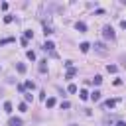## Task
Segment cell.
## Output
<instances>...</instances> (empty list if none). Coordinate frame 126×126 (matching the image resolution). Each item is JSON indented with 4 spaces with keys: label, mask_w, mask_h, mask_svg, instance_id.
<instances>
[{
    "label": "cell",
    "mask_w": 126,
    "mask_h": 126,
    "mask_svg": "<svg viewBox=\"0 0 126 126\" xmlns=\"http://www.w3.org/2000/svg\"><path fill=\"white\" fill-rule=\"evenodd\" d=\"M102 35H104L106 39H114V37H116V33H114V30H112L110 26H104V28H102Z\"/></svg>",
    "instance_id": "6da1fadb"
},
{
    "label": "cell",
    "mask_w": 126,
    "mask_h": 126,
    "mask_svg": "<svg viewBox=\"0 0 126 126\" xmlns=\"http://www.w3.org/2000/svg\"><path fill=\"white\" fill-rule=\"evenodd\" d=\"M43 49L53 53V49H55V43H53V41H45V43H43Z\"/></svg>",
    "instance_id": "7a4b0ae2"
},
{
    "label": "cell",
    "mask_w": 126,
    "mask_h": 126,
    "mask_svg": "<svg viewBox=\"0 0 126 126\" xmlns=\"http://www.w3.org/2000/svg\"><path fill=\"white\" fill-rule=\"evenodd\" d=\"M8 126H22V120H20V118H14V116H12V118L8 120Z\"/></svg>",
    "instance_id": "3957f363"
},
{
    "label": "cell",
    "mask_w": 126,
    "mask_h": 126,
    "mask_svg": "<svg viewBox=\"0 0 126 126\" xmlns=\"http://www.w3.org/2000/svg\"><path fill=\"white\" fill-rule=\"evenodd\" d=\"M75 28H77L81 33H85V32H87V24H85V22H77V26H75Z\"/></svg>",
    "instance_id": "277c9868"
},
{
    "label": "cell",
    "mask_w": 126,
    "mask_h": 126,
    "mask_svg": "<svg viewBox=\"0 0 126 126\" xmlns=\"http://www.w3.org/2000/svg\"><path fill=\"white\" fill-rule=\"evenodd\" d=\"M94 49H96L98 53H106V47H104V43H100V41L94 43Z\"/></svg>",
    "instance_id": "5b68a950"
},
{
    "label": "cell",
    "mask_w": 126,
    "mask_h": 126,
    "mask_svg": "<svg viewBox=\"0 0 126 126\" xmlns=\"http://www.w3.org/2000/svg\"><path fill=\"white\" fill-rule=\"evenodd\" d=\"M89 96H91V100H94V102H96V100H100V91H93Z\"/></svg>",
    "instance_id": "8992f818"
},
{
    "label": "cell",
    "mask_w": 126,
    "mask_h": 126,
    "mask_svg": "<svg viewBox=\"0 0 126 126\" xmlns=\"http://www.w3.org/2000/svg\"><path fill=\"white\" fill-rule=\"evenodd\" d=\"M75 73H77V69H75V67L67 69V75H65V79H73V77H75Z\"/></svg>",
    "instance_id": "52a82bcc"
},
{
    "label": "cell",
    "mask_w": 126,
    "mask_h": 126,
    "mask_svg": "<svg viewBox=\"0 0 126 126\" xmlns=\"http://www.w3.org/2000/svg\"><path fill=\"white\" fill-rule=\"evenodd\" d=\"M116 104H118V100H116V98H110V100H106V102H104V106H106V108H112V106H116Z\"/></svg>",
    "instance_id": "ba28073f"
},
{
    "label": "cell",
    "mask_w": 126,
    "mask_h": 126,
    "mask_svg": "<svg viewBox=\"0 0 126 126\" xmlns=\"http://www.w3.org/2000/svg\"><path fill=\"white\" fill-rule=\"evenodd\" d=\"M79 47H81V51H83V53H87V51L91 49V43H87V41H83V43H81Z\"/></svg>",
    "instance_id": "9c48e42d"
},
{
    "label": "cell",
    "mask_w": 126,
    "mask_h": 126,
    "mask_svg": "<svg viewBox=\"0 0 126 126\" xmlns=\"http://www.w3.org/2000/svg\"><path fill=\"white\" fill-rule=\"evenodd\" d=\"M47 61H39V73H47Z\"/></svg>",
    "instance_id": "30bf717a"
},
{
    "label": "cell",
    "mask_w": 126,
    "mask_h": 126,
    "mask_svg": "<svg viewBox=\"0 0 126 126\" xmlns=\"http://www.w3.org/2000/svg\"><path fill=\"white\" fill-rule=\"evenodd\" d=\"M45 106H47V108H53V106H55V98H53V96L47 98V100H45Z\"/></svg>",
    "instance_id": "8fae6325"
},
{
    "label": "cell",
    "mask_w": 126,
    "mask_h": 126,
    "mask_svg": "<svg viewBox=\"0 0 126 126\" xmlns=\"http://www.w3.org/2000/svg\"><path fill=\"white\" fill-rule=\"evenodd\" d=\"M16 69H18V73H26V65H24V63H18Z\"/></svg>",
    "instance_id": "7c38bea8"
},
{
    "label": "cell",
    "mask_w": 126,
    "mask_h": 126,
    "mask_svg": "<svg viewBox=\"0 0 126 126\" xmlns=\"http://www.w3.org/2000/svg\"><path fill=\"white\" fill-rule=\"evenodd\" d=\"M24 98H26L24 102H32V100H33V96H32V93H24Z\"/></svg>",
    "instance_id": "4fadbf2b"
},
{
    "label": "cell",
    "mask_w": 126,
    "mask_h": 126,
    "mask_svg": "<svg viewBox=\"0 0 126 126\" xmlns=\"http://www.w3.org/2000/svg\"><path fill=\"white\" fill-rule=\"evenodd\" d=\"M4 110L10 114V112H12V102H8V100H6V102H4Z\"/></svg>",
    "instance_id": "5bb4252c"
},
{
    "label": "cell",
    "mask_w": 126,
    "mask_h": 126,
    "mask_svg": "<svg viewBox=\"0 0 126 126\" xmlns=\"http://www.w3.org/2000/svg\"><path fill=\"white\" fill-rule=\"evenodd\" d=\"M93 83H94V85H100V83H102V77H100V75H94Z\"/></svg>",
    "instance_id": "9a60e30c"
},
{
    "label": "cell",
    "mask_w": 126,
    "mask_h": 126,
    "mask_svg": "<svg viewBox=\"0 0 126 126\" xmlns=\"http://www.w3.org/2000/svg\"><path fill=\"white\" fill-rule=\"evenodd\" d=\"M24 87H26V89H32V91L35 89V85H33V81H26V85H24Z\"/></svg>",
    "instance_id": "2e32d148"
},
{
    "label": "cell",
    "mask_w": 126,
    "mask_h": 126,
    "mask_svg": "<svg viewBox=\"0 0 126 126\" xmlns=\"http://www.w3.org/2000/svg\"><path fill=\"white\" fill-rule=\"evenodd\" d=\"M18 110H22V112H26V110H28V102H20V106H18Z\"/></svg>",
    "instance_id": "e0dca14e"
},
{
    "label": "cell",
    "mask_w": 126,
    "mask_h": 126,
    "mask_svg": "<svg viewBox=\"0 0 126 126\" xmlns=\"http://www.w3.org/2000/svg\"><path fill=\"white\" fill-rule=\"evenodd\" d=\"M67 91H69V93H77V85H73V83H71V85L67 87Z\"/></svg>",
    "instance_id": "ac0fdd59"
},
{
    "label": "cell",
    "mask_w": 126,
    "mask_h": 126,
    "mask_svg": "<svg viewBox=\"0 0 126 126\" xmlns=\"http://www.w3.org/2000/svg\"><path fill=\"white\" fill-rule=\"evenodd\" d=\"M81 98H83V100H87V98H89V93H87L85 89H81Z\"/></svg>",
    "instance_id": "d6986e66"
},
{
    "label": "cell",
    "mask_w": 126,
    "mask_h": 126,
    "mask_svg": "<svg viewBox=\"0 0 126 126\" xmlns=\"http://www.w3.org/2000/svg\"><path fill=\"white\" fill-rule=\"evenodd\" d=\"M10 41H14V37H6V39H2L0 45H6V43H10Z\"/></svg>",
    "instance_id": "ffe728a7"
},
{
    "label": "cell",
    "mask_w": 126,
    "mask_h": 126,
    "mask_svg": "<svg viewBox=\"0 0 126 126\" xmlns=\"http://www.w3.org/2000/svg\"><path fill=\"white\" fill-rule=\"evenodd\" d=\"M106 71H108V73H116V65H108Z\"/></svg>",
    "instance_id": "44dd1931"
},
{
    "label": "cell",
    "mask_w": 126,
    "mask_h": 126,
    "mask_svg": "<svg viewBox=\"0 0 126 126\" xmlns=\"http://www.w3.org/2000/svg\"><path fill=\"white\" fill-rule=\"evenodd\" d=\"M24 37H26V39H30V37H33V33H32V32H30V30H28V32H26V33H24Z\"/></svg>",
    "instance_id": "7402d4cb"
},
{
    "label": "cell",
    "mask_w": 126,
    "mask_h": 126,
    "mask_svg": "<svg viewBox=\"0 0 126 126\" xmlns=\"http://www.w3.org/2000/svg\"><path fill=\"white\" fill-rule=\"evenodd\" d=\"M28 59H32V61H33V59H35V53H33V51H28Z\"/></svg>",
    "instance_id": "603a6c76"
},
{
    "label": "cell",
    "mask_w": 126,
    "mask_h": 126,
    "mask_svg": "<svg viewBox=\"0 0 126 126\" xmlns=\"http://www.w3.org/2000/svg\"><path fill=\"white\" fill-rule=\"evenodd\" d=\"M61 108H71V104H69L67 100H63V102H61Z\"/></svg>",
    "instance_id": "cb8c5ba5"
},
{
    "label": "cell",
    "mask_w": 126,
    "mask_h": 126,
    "mask_svg": "<svg viewBox=\"0 0 126 126\" xmlns=\"http://www.w3.org/2000/svg\"><path fill=\"white\" fill-rule=\"evenodd\" d=\"M12 20H14V18H12V16H4V22H6V24H10V22H12Z\"/></svg>",
    "instance_id": "d4e9b609"
},
{
    "label": "cell",
    "mask_w": 126,
    "mask_h": 126,
    "mask_svg": "<svg viewBox=\"0 0 126 126\" xmlns=\"http://www.w3.org/2000/svg\"><path fill=\"white\" fill-rule=\"evenodd\" d=\"M43 33H45V35H49V33H53V30H51V28H47V26H45V32H43Z\"/></svg>",
    "instance_id": "484cf974"
},
{
    "label": "cell",
    "mask_w": 126,
    "mask_h": 126,
    "mask_svg": "<svg viewBox=\"0 0 126 126\" xmlns=\"http://www.w3.org/2000/svg\"><path fill=\"white\" fill-rule=\"evenodd\" d=\"M120 26H122V28L126 30V20H122V22H120Z\"/></svg>",
    "instance_id": "4316f807"
}]
</instances>
